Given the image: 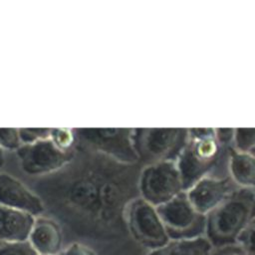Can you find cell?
<instances>
[{
    "instance_id": "4fadbf2b",
    "label": "cell",
    "mask_w": 255,
    "mask_h": 255,
    "mask_svg": "<svg viewBox=\"0 0 255 255\" xmlns=\"http://www.w3.org/2000/svg\"><path fill=\"white\" fill-rule=\"evenodd\" d=\"M35 216L0 204V242L27 241Z\"/></svg>"
},
{
    "instance_id": "7c38bea8",
    "label": "cell",
    "mask_w": 255,
    "mask_h": 255,
    "mask_svg": "<svg viewBox=\"0 0 255 255\" xmlns=\"http://www.w3.org/2000/svg\"><path fill=\"white\" fill-rule=\"evenodd\" d=\"M27 241L38 255H61L64 251L63 229L52 217H35Z\"/></svg>"
},
{
    "instance_id": "9c48e42d",
    "label": "cell",
    "mask_w": 255,
    "mask_h": 255,
    "mask_svg": "<svg viewBox=\"0 0 255 255\" xmlns=\"http://www.w3.org/2000/svg\"><path fill=\"white\" fill-rule=\"evenodd\" d=\"M75 151L76 145L71 149H62L49 138L31 144H22L16 153L23 172L35 178L62 168L72 159Z\"/></svg>"
},
{
    "instance_id": "277c9868",
    "label": "cell",
    "mask_w": 255,
    "mask_h": 255,
    "mask_svg": "<svg viewBox=\"0 0 255 255\" xmlns=\"http://www.w3.org/2000/svg\"><path fill=\"white\" fill-rule=\"evenodd\" d=\"M188 137V128H134L133 142L138 162L144 166L176 161Z\"/></svg>"
},
{
    "instance_id": "52a82bcc",
    "label": "cell",
    "mask_w": 255,
    "mask_h": 255,
    "mask_svg": "<svg viewBox=\"0 0 255 255\" xmlns=\"http://www.w3.org/2000/svg\"><path fill=\"white\" fill-rule=\"evenodd\" d=\"M138 189L139 196L155 207L184 191L176 161H162L142 166Z\"/></svg>"
},
{
    "instance_id": "5bb4252c",
    "label": "cell",
    "mask_w": 255,
    "mask_h": 255,
    "mask_svg": "<svg viewBox=\"0 0 255 255\" xmlns=\"http://www.w3.org/2000/svg\"><path fill=\"white\" fill-rule=\"evenodd\" d=\"M229 176L238 188L255 190V155L233 149L229 157Z\"/></svg>"
},
{
    "instance_id": "ac0fdd59",
    "label": "cell",
    "mask_w": 255,
    "mask_h": 255,
    "mask_svg": "<svg viewBox=\"0 0 255 255\" xmlns=\"http://www.w3.org/2000/svg\"><path fill=\"white\" fill-rule=\"evenodd\" d=\"M237 244L246 255H255V217L241 232L237 239Z\"/></svg>"
},
{
    "instance_id": "cb8c5ba5",
    "label": "cell",
    "mask_w": 255,
    "mask_h": 255,
    "mask_svg": "<svg viewBox=\"0 0 255 255\" xmlns=\"http://www.w3.org/2000/svg\"><path fill=\"white\" fill-rule=\"evenodd\" d=\"M211 255H246L243 249L238 244L227 245L217 248L216 251L212 252Z\"/></svg>"
},
{
    "instance_id": "d6986e66",
    "label": "cell",
    "mask_w": 255,
    "mask_h": 255,
    "mask_svg": "<svg viewBox=\"0 0 255 255\" xmlns=\"http://www.w3.org/2000/svg\"><path fill=\"white\" fill-rule=\"evenodd\" d=\"M0 255H38L28 241L0 242Z\"/></svg>"
},
{
    "instance_id": "d4e9b609",
    "label": "cell",
    "mask_w": 255,
    "mask_h": 255,
    "mask_svg": "<svg viewBox=\"0 0 255 255\" xmlns=\"http://www.w3.org/2000/svg\"><path fill=\"white\" fill-rule=\"evenodd\" d=\"M4 160H5V157H4V151H3L2 149H0V167L3 165Z\"/></svg>"
},
{
    "instance_id": "484cf974",
    "label": "cell",
    "mask_w": 255,
    "mask_h": 255,
    "mask_svg": "<svg viewBox=\"0 0 255 255\" xmlns=\"http://www.w3.org/2000/svg\"><path fill=\"white\" fill-rule=\"evenodd\" d=\"M250 152H252V153L255 155V148H253V149H252Z\"/></svg>"
},
{
    "instance_id": "5b68a950",
    "label": "cell",
    "mask_w": 255,
    "mask_h": 255,
    "mask_svg": "<svg viewBox=\"0 0 255 255\" xmlns=\"http://www.w3.org/2000/svg\"><path fill=\"white\" fill-rule=\"evenodd\" d=\"M75 143L125 163H139L134 148V128H76Z\"/></svg>"
},
{
    "instance_id": "3957f363",
    "label": "cell",
    "mask_w": 255,
    "mask_h": 255,
    "mask_svg": "<svg viewBox=\"0 0 255 255\" xmlns=\"http://www.w3.org/2000/svg\"><path fill=\"white\" fill-rule=\"evenodd\" d=\"M254 217L255 190L237 188L206 215V238L216 248L237 244L239 235Z\"/></svg>"
},
{
    "instance_id": "7a4b0ae2",
    "label": "cell",
    "mask_w": 255,
    "mask_h": 255,
    "mask_svg": "<svg viewBox=\"0 0 255 255\" xmlns=\"http://www.w3.org/2000/svg\"><path fill=\"white\" fill-rule=\"evenodd\" d=\"M233 149L217 141L214 128H188L187 141L176 160L184 191L204 176H229Z\"/></svg>"
},
{
    "instance_id": "7402d4cb",
    "label": "cell",
    "mask_w": 255,
    "mask_h": 255,
    "mask_svg": "<svg viewBox=\"0 0 255 255\" xmlns=\"http://www.w3.org/2000/svg\"><path fill=\"white\" fill-rule=\"evenodd\" d=\"M214 131L216 139L221 145L233 147L235 128H214Z\"/></svg>"
},
{
    "instance_id": "30bf717a",
    "label": "cell",
    "mask_w": 255,
    "mask_h": 255,
    "mask_svg": "<svg viewBox=\"0 0 255 255\" xmlns=\"http://www.w3.org/2000/svg\"><path fill=\"white\" fill-rule=\"evenodd\" d=\"M238 187L230 176H204L185 190L193 207L207 215Z\"/></svg>"
},
{
    "instance_id": "8992f818",
    "label": "cell",
    "mask_w": 255,
    "mask_h": 255,
    "mask_svg": "<svg viewBox=\"0 0 255 255\" xmlns=\"http://www.w3.org/2000/svg\"><path fill=\"white\" fill-rule=\"evenodd\" d=\"M156 210L170 240L192 239L205 234L206 215L193 207L185 191L156 206Z\"/></svg>"
},
{
    "instance_id": "9a60e30c",
    "label": "cell",
    "mask_w": 255,
    "mask_h": 255,
    "mask_svg": "<svg viewBox=\"0 0 255 255\" xmlns=\"http://www.w3.org/2000/svg\"><path fill=\"white\" fill-rule=\"evenodd\" d=\"M212 245L204 236L170 240L164 246L151 250L146 255H211Z\"/></svg>"
},
{
    "instance_id": "6da1fadb",
    "label": "cell",
    "mask_w": 255,
    "mask_h": 255,
    "mask_svg": "<svg viewBox=\"0 0 255 255\" xmlns=\"http://www.w3.org/2000/svg\"><path fill=\"white\" fill-rule=\"evenodd\" d=\"M141 168L140 163L121 162L76 145L68 163L51 174L35 177L28 186L43 203L57 200L93 220L127 226V210L140 197Z\"/></svg>"
},
{
    "instance_id": "44dd1931",
    "label": "cell",
    "mask_w": 255,
    "mask_h": 255,
    "mask_svg": "<svg viewBox=\"0 0 255 255\" xmlns=\"http://www.w3.org/2000/svg\"><path fill=\"white\" fill-rule=\"evenodd\" d=\"M50 138L62 149H71L76 145L73 129H52Z\"/></svg>"
},
{
    "instance_id": "e0dca14e",
    "label": "cell",
    "mask_w": 255,
    "mask_h": 255,
    "mask_svg": "<svg viewBox=\"0 0 255 255\" xmlns=\"http://www.w3.org/2000/svg\"><path fill=\"white\" fill-rule=\"evenodd\" d=\"M21 145L18 128H0V149L16 151Z\"/></svg>"
},
{
    "instance_id": "603a6c76",
    "label": "cell",
    "mask_w": 255,
    "mask_h": 255,
    "mask_svg": "<svg viewBox=\"0 0 255 255\" xmlns=\"http://www.w3.org/2000/svg\"><path fill=\"white\" fill-rule=\"evenodd\" d=\"M61 255H97V253L81 242H74L64 249Z\"/></svg>"
},
{
    "instance_id": "ffe728a7",
    "label": "cell",
    "mask_w": 255,
    "mask_h": 255,
    "mask_svg": "<svg viewBox=\"0 0 255 255\" xmlns=\"http://www.w3.org/2000/svg\"><path fill=\"white\" fill-rule=\"evenodd\" d=\"M52 128H19V134L22 144H31L51 136Z\"/></svg>"
},
{
    "instance_id": "2e32d148",
    "label": "cell",
    "mask_w": 255,
    "mask_h": 255,
    "mask_svg": "<svg viewBox=\"0 0 255 255\" xmlns=\"http://www.w3.org/2000/svg\"><path fill=\"white\" fill-rule=\"evenodd\" d=\"M233 147L244 152L255 148V128H235Z\"/></svg>"
},
{
    "instance_id": "ba28073f",
    "label": "cell",
    "mask_w": 255,
    "mask_h": 255,
    "mask_svg": "<svg viewBox=\"0 0 255 255\" xmlns=\"http://www.w3.org/2000/svg\"><path fill=\"white\" fill-rule=\"evenodd\" d=\"M126 220L128 230L146 248L155 250L170 241L156 207L141 197H137L129 204Z\"/></svg>"
},
{
    "instance_id": "8fae6325",
    "label": "cell",
    "mask_w": 255,
    "mask_h": 255,
    "mask_svg": "<svg viewBox=\"0 0 255 255\" xmlns=\"http://www.w3.org/2000/svg\"><path fill=\"white\" fill-rule=\"evenodd\" d=\"M0 204L37 217L43 215L45 205L39 195L19 178L0 172Z\"/></svg>"
}]
</instances>
